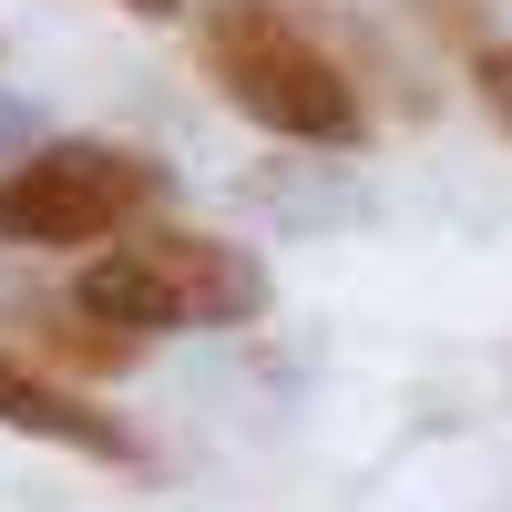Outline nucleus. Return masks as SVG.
<instances>
[{
	"label": "nucleus",
	"mask_w": 512,
	"mask_h": 512,
	"mask_svg": "<svg viewBox=\"0 0 512 512\" xmlns=\"http://www.w3.org/2000/svg\"><path fill=\"white\" fill-rule=\"evenodd\" d=\"M472 93H482V113L512 134V41H472Z\"/></svg>",
	"instance_id": "nucleus-5"
},
{
	"label": "nucleus",
	"mask_w": 512,
	"mask_h": 512,
	"mask_svg": "<svg viewBox=\"0 0 512 512\" xmlns=\"http://www.w3.org/2000/svg\"><path fill=\"white\" fill-rule=\"evenodd\" d=\"M123 11H144V21H175V11H185V0H123Z\"/></svg>",
	"instance_id": "nucleus-6"
},
{
	"label": "nucleus",
	"mask_w": 512,
	"mask_h": 512,
	"mask_svg": "<svg viewBox=\"0 0 512 512\" xmlns=\"http://www.w3.org/2000/svg\"><path fill=\"white\" fill-rule=\"evenodd\" d=\"M195 52H205V82H216L256 134H287V144H359L369 134L359 82L338 72V52L308 41L277 0H205Z\"/></svg>",
	"instance_id": "nucleus-2"
},
{
	"label": "nucleus",
	"mask_w": 512,
	"mask_h": 512,
	"mask_svg": "<svg viewBox=\"0 0 512 512\" xmlns=\"http://www.w3.org/2000/svg\"><path fill=\"white\" fill-rule=\"evenodd\" d=\"M164 205V164L134 144H41L0 164V246H113Z\"/></svg>",
	"instance_id": "nucleus-3"
},
{
	"label": "nucleus",
	"mask_w": 512,
	"mask_h": 512,
	"mask_svg": "<svg viewBox=\"0 0 512 512\" xmlns=\"http://www.w3.org/2000/svg\"><path fill=\"white\" fill-rule=\"evenodd\" d=\"M72 308L93 328L123 338H164V328H246L267 308V267L236 246V236H205V226H134L82 256L72 277Z\"/></svg>",
	"instance_id": "nucleus-1"
},
{
	"label": "nucleus",
	"mask_w": 512,
	"mask_h": 512,
	"mask_svg": "<svg viewBox=\"0 0 512 512\" xmlns=\"http://www.w3.org/2000/svg\"><path fill=\"white\" fill-rule=\"evenodd\" d=\"M0 431L52 441V451H82V461H134V431H123L113 410H93L72 379H52V369L21 359V349H0Z\"/></svg>",
	"instance_id": "nucleus-4"
}]
</instances>
